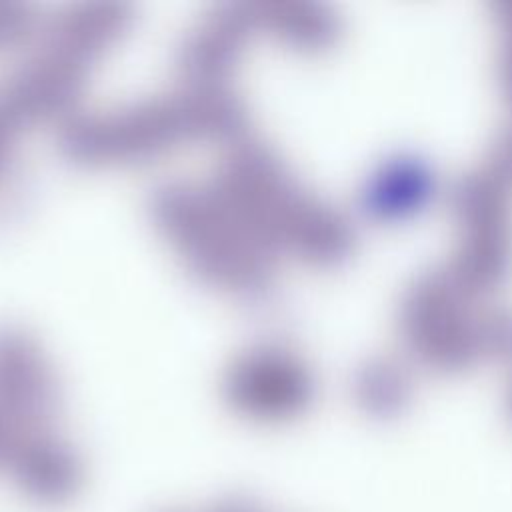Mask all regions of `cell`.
<instances>
[{
    "label": "cell",
    "mask_w": 512,
    "mask_h": 512,
    "mask_svg": "<svg viewBox=\"0 0 512 512\" xmlns=\"http://www.w3.org/2000/svg\"><path fill=\"white\" fill-rule=\"evenodd\" d=\"M8 470L24 498L44 506L72 500L82 484L78 458L52 440L22 442Z\"/></svg>",
    "instance_id": "cell-1"
},
{
    "label": "cell",
    "mask_w": 512,
    "mask_h": 512,
    "mask_svg": "<svg viewBox=\"0 0 512 512\" xmlns=\"http://www.w3.org/2000/svg\"><path fill=\"white\" fill-rule=\"evenodd\" d=\"M204 512H266V508L252 496L246 494H230L216 500Z\"/></svg>",
    "instance_id": "cell-2"
}]
</instances>
